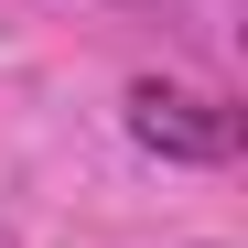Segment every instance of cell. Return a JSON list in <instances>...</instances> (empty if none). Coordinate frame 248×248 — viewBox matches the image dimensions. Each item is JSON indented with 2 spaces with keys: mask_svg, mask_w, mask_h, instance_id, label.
<instances>
[{
  "mask_svg": "<svg viewBox=\"0 0 248 248\" xmlns=\"http://www.w3.org/2000/svg\"><path fill=\"white\" fill-rule=\"evenodd\" d=\"M130 140L162 151V162H227V151H237V119H227L216 97H194V87L140 76V87H130Z\"/></svg>",
  "mask_w": 248,
  "mask_h": 248,
  "instance_id": "1",
  "label": "cell"
}]
</instances>
